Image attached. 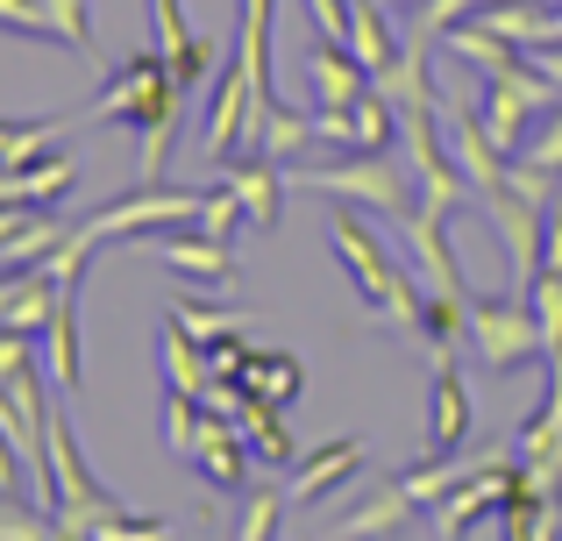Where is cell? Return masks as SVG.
<instances>
[{"instance_id": "6da1fadb", "label": "cell", "mask_w": 562, "mask_h": 541, "mask_svg": "<svg viewBox=\"0 0 562 541\" xmlns=\"http://www.w3.org/2000/svg\"><path fill=\"white\" fill-rule=\"evenodd\" d=\"M179 100L186 86L171 79L165 50H136L114 65V79L100 86L93 114L86 122H128L136 128V179L143 185H165V165H171V143H179Z\"/></svg>"}, {"instance_id": "7a4b0ae2", "label": "cell", "mask_w": 562, "mask_h": 541, "mask_svg": "<svg viewBox=\"0 0 562 541\" xmlns=\"http://www.w3.org/2000/svg\"><path fill=\"white\" fill-rule=\"evenodd\" d=\"M292 193H328V200H349V207H371V214H392L406 222L413 214V171H392L384 157H363L349 150V165H314V171H285Z\"/></svg>"}, {"instance_id": "3957f363", "label": "cell", "mask_w": 562, "mask_h": 541, "mask_svg": "<svg viewBox=\"0 0 562 541\" xmlns=\"http://www.w3.org/2000/svg\"><path fill=\"white\" fill-rule=\"evenodd\" d=\"M470 342H477L484 371H498V377L527 371V363H549L535 300H520V292H506V300H470Z\"/></svg>"}, {"instance_id": "277c9868", "label": "cell", "mask_w": 562, "mask_h": 541, "mask_svg": "<svg viewBox=\"0 0 562 541\" xmlns=\"http://www.w3.org/2000/svg\"><path fill=\"white\" fill-rule=\"evenodd\" d=\"M484 222L498 228V250H506V292H535L541 278V222H549V207H535V200H520L513 185H498V193L477 200Z\"/></svg>"}, {"instance_id": "5b68a950", "label": "cell", "mask_w": 562, "mask_h": 541, "mask_svg": "<svg viewBox=\"0 0 562 541\" xmlns=\"http://www.w3.org/2000/svg\"><path fill=\"white\" fill-rule=\"evenodd\" d=\"M200 200L206 193H192V185H179V193H171V185H143L136 200H114V207H100V214H86V236L100 243V250H108L114 236H150V228H179V222H200Z\"/></svg>"}, {"instance_id": "8992f818", "label": "cell", "mask_w": 562, "mask_h": 541, "mask_svg": "<svg viewBox=\"0 0 562 541\" xmlns=\"http://www.w3.org/2000/svg\"><path fill=\"white\" fill-rule=\"evenodd\" d=\"M520 471L535 477L549 499H562V357H549V399L520 420Z\"/></svg>"}, {"instance_id": "52a82bcc", "label": "cell", "mask_w": 562, "mask_h": 541, "mask_svg": "<svg viewBox=\"0 0 562 541\" xmlns=\"http://www.w3.org/2000/svg\"><path fill=\"white\" fill-rule=\"evenodd\" d=\"M506 492H513V457H498L492 471L463 477V485H456L449 499H435V506H427V534H441V541L470 534V528H477V520L506 514Z\"/></svg>"}, {"instance_id": "ba28073f", "label": "cell", "mask_w": 562, "mask_h": 541, "mask_svg": "<svg viewBox=\"0 0 562 541\" xmlns=\"http://www.w3.org/2000/svg\"><path fill=\"white\" fill-rule=\"evenodd\" d=\"M0 29L29 43H65V50H93V14L86 0H0Z\"/></svg>"}, {"instance_id": "9c48e42d", "label": "cell", "mask_w": 562, "mask_h": 541, "mask_svg": "<svg viewBox=\"0 0 562 541\" xmlns=\"http://www.w3.org/2000/svg\"><path fill=\"white\" fill-rule=\"evenodd\" d=\"M392 128H398V108L378 93H363V100H349V108H321L314 114V136H328L335 150H363V157H378L384 143H392Z\"/></svg>"}, {"instance_id": "30bf717a", "label": "cell", "mask_w": 562, "mask_h": 541, "mask_svg": "<svg viewBox=\"0 0 562 541\" xmlns=\"http://www.w3.org/2000/svg\"><path fill=\"white\" fill-rule=\"evenodd\" d=\"M192 463H200V477H206L214 492H243L257 449H249V435H243V420H235V414H214V406H206V428H200Z\"/></svg>"}, {"instance_id": "8fae6325", "label": "cell", "mask_w": 562, "mask_h": 541, "mask_svg": "<svg viewBox=\"0 0 562 541\" xmlns=\"http://www.w3.org/2000/svg\"><path fill=\"white\" fill-rule=\"evenodd\" d=\"M79 185V165L65 150H43L29 165H0V207H57Z\"/></svg>"}, {"instance_id": "7c38bea8", "label": "cell", "mask_w": 562, "mask_h": 541, "mask_svg": "<svg viewBox=\"0 0 562 541\" xmlns=\"http://www.w3.org/2000/svg\"><path fill=\"white\" fill-rule=\"evenodd\" d=\"M406 250H413V271H420L427 292H470L463 271H456V250H449V214L413 207L406 214Z\"/></svg>"}, {"instance_id": "4fadbf2b", "label": "cell", "mask_w": 562, "mask_h": 541, "mask_svg": "<svg viewBox=\"0 0 562 541\" xmlns=\"http://www.w3.org/2000/svg\"><path fill=\"white\" fill-rule=\"evenodd\" d=\"M306 79H314V100L321 108H349V100H363L371 93V65H363L349 43H335V36H321L314 50H306Z\"/></svg>"}, {"instance_id": "5bb4252c", "label": "cell", "mask_w": 562, "mask_h": 541, "mask_svg": "<svg viewBox=\"0 0 562 541\" xmlns=\"http://www.w3.org/2000/svg\"><path fill=\"white\" fill-rule=\"evenodd\" d=\"M363 471V442H321L300 457V471L285 477V499L292 506H321L335 485H349V477Z\"/></svg>"}, {"instance_id": "9a60e30c", "label": "cell", "mask_w": 562, "mask_h": 541, "mask_svg": "<svg viewBox=\"0 0 562 541\" xmlns=\"http://www.w3.org/2000/svg\"><path fill=\"white\" fill-rule=\"evenodd\" d=\"M470 420H477V399H470L463 371L456 363H435V392H427V449H463Z\"/></svg>"}, {"instance_id": "2e32d148", "label": "cell", "mask_w": 562, "mask_h": 541, "mask_svg": "<svg viewBox=\"0 0 562 541\" xmlns=\"http://www.w3.org/2000/svg\"><path fill=\"white\" fill-rule=\"evenodd\" d=\"M50 306H57V278H50V264L0 271V328L43 335V328H50Z\"/></svg>"}, {"instance_id": "e0dca14e", "label": "cell", "mask_w": 562, "mask_h": 541, "mask_svg": "<svg viewBox=\"0 0 562 541\" xmlns=\"http://www.w3.org/2000/svg\"><path fill=\"white\" fill-rule=\"evenodd\" d=\"M150 250L165 257L179 278H192V285H228L235 278V250L221 236H206V228L200 236H150Z\"/></svg>"}, {"instance_id": "ac0fdd59", "label": "cell", "mask_w": 562, "mask_h": 541, "mask_svg": "<svg viewBox=\"0 0 562 541\" xmlns=\"http://www.w3.org/2000/svg\"><path fill=\"white\" fill-rule=\"evenodd\" d=\"M157 371H165V392H200L214 385V357H206V342L192 328H179V320L165 314V335H157Z\"/></svg>"}, {"instance_id": "d6986e66", "label": "cell", "mask_w": 562, "mask_h": 541, "mask_svg": "<svg viewBox=\"0 0 562 541\" xmlns=\"http://www.w3.org/2000/svg\"><path fill=\"white\" fill-rule=\"evenodd\" d=\"M441 43H449V57L463 71H477V79H498V71L520 65V43H506L498 29H484L477 14H470V22H449V29H441Z\"/></svg>"}, {"instance_id": "ffe728a7", "label": "cell", "mask_w": 562, "mask_h": 541, "mask_svg": "<svg viewBox=\"0 0 562 541\" xmlns=\"http://www.w3.org/2000/svg\"><path fill=\"white\" fill-rule=\"evenodd\" d=\"M235 200H243V214H249V236H271L278 228V207H285V171H278V157H257V165H235Z\"/></svg>"}, {"instance_id": "44dd1931", "label": "cell", "mask_w": 562, "mask_h": 541, "mask_svg": "<svg viewBox=\"0 0 562 541\" xmlns=\"http://www.w3.org/2000/svg\"><path fill=\"white\" fill-rule=\"evenodd\" d=\"M498 520H506L513 541H549V534H562V499H549V492L513 463V492H506V514Z\"/></svg>"}, {"instance_id": "7402d4cb", "label": "cell", "mask_w": 562, "mask_h": 541, "mask_svg": "<svg viewBox=\"0 0 562 541\" xmlns=\"http://www.w3.org/2000/svg\"><path fill=\"white\" fill-rule=\"evenodd\" d=\"M235 385H243L249 399L292 406V399H300V385H306V371H300V357H285V349H249V357H243V377H235Z\"/></svg>"}, {"instance_id": "603a6c76", "label": "cell", "mask_w": 562, "mask_h": 541, "mask_svg": "<svg viewBox=\"0 0 562 541\" xmlns=\"http://www.w3.org/2000/svg\"><path fill=\"white\" fill-rule=\"evenodd\" d=\"M349 50L371 65V79L392 65L398 50H406V43L392 36V22H384V0H349Z\"/></svg>"}, {"instance_id": "cb8c5ba5", "label": "cell", "mask_w": 562, "mask_h": 541, "mask_svg": "<svg viewBox=\"0 0 562 541\" xmlns=\"http://www.w3.org/2000/svg\"><path fill=\"white\" fill-rule=\"evenodd\" d=\"M243 435H249V449H257V463H292V420H285V406L249 399L243 406Z\"/></svg>"}, {"instance_id": "d4e9b609", "label": "cell", "mask_w": 562, "mask_h": 541, "mask_svg": "<svg viewBox=\"0 0 562 541\" xmlns=\"http://www.w3.org/2000/svg\"><path fill=\"white\" fill-rule=\"evenodd\" d=\"M65 236H71V228H57L50 214L36 207V222H29V228H14V236L0 243V271H29V264H50V250H57V243H65Z\"/></svg>"}, {"instance_id": "484cf974", "label": "cell", "mask_w": 562, "mask_h": 541, "mask_svg": "<svg viewBox=\"0 0 562 541\" xmlns=\"http://www.w3.org/2000/svg\"><path fill=\"white\" fill-rule=\"evenodd\" d=\"M406 514H413V499H406V492H398V477H392V485H384L378 499H363L357 514L342 520V541H371V534H398V520H406Z\"/></svg>"}, {"instance_id": "4316f807", "label": "cell", "mask_w": 562, "mask_h": 541, "mask_svg": "<svg viewBox=\"0 0 562 541\" xmlns=\"http://www.w3.org/2000/svg\"><path fill=\"white\" fill-rule=\"evenodd\" d=\"M314 136V114H300V108H263V122H257V157H278L285 165L300 143Z\"/></svg>"}, {"instance_id": "83f0119b", "label": "cell", "mask_w": 562, "mask_h": 541, "mask_svg": "<svg viewBox=\"0 0 562 541\" xmlns=\"http://www.w3.org/2000/svg\"><path fill=\"white\" fill-rule=\"evenodd\" d=\"M206 428V399L200 392H165V449L171 457H192Z\"/></svg>"}, {"instance_id": "f1b7e54d", "label": "cell", "mask_w": 562, "mask_h": 541, "mask_svg": "<svg viewBox=\"0 0 562 541\" xmlns=\"http://www.w3.org/2000/svg\"><path fill=\"white\" fill-rule=\"evenodd\" d=\"M171 320H179V328H192L200 342H228V335L249 328L243 306H200V300H179V306H171Z\"/></svg>"}, {"instance_id": "f546056e", "label": "cell", "mask_w": 562, "mask_h": 541, "mask_svg": "<svg viewBox=\"0 0 562 541\" xmlns=\"http://www.w3.org/2000/svg\"><path fill=\"white\" fill-rule=\"evenodd\" d=\"M527 300H535V320H541V349L562 357V271H541Z\"/></svg>"}, {"instance_id": "4dcf8cb0", "label": "cell", "mask_w": 562, "mask_h": 541, "mask_svg": "<svg viewBox=\"0 0 562 541\" xmlns=\"http://www.w3.org/2000/svg\"><path fill=\"white\" fill-rule=\"evenodd\" d=\"M165 65H171V79H179L186 93H192V86H200L206 71L221 65V43H214V36H186L179 50H165Z\"/></svg>"}, {"instance_id": "1f68e13d", "label": "cell", "mask_w": 562, "mask_h": 541, "mask_svg": "<svg viewBox=\"0 0 562 541\" xmlns=\"http://www.w3.org/2000/svg\"><path fill=\"white\" fill-rule=\"evenodd\" d=\"M50 534H57L50 506H43V514H29L14 492H0V541H50Z\"/></svg>"}, {"instance_id": "d6a6232c", "label": "cell", "mask_w": 562, "mask_h": 541, "mask_svg": "<svg viewBox=\"0 0 562 541\" xmlns=\"http://www.w3.org/2000/svg\"><path fill=\"white\" fill-rule=\"evenodd\" d=\"M200 228H206V236H221V243H228L235 228H249V214H243V200H235V185H228V179H221L214 193L200 200Z\"/></svg>"}, {"instance_id": "836d02e7", "label": "cell", "mask_w": 562, "mask_h": 541, "mask_svg": "<svg viewBox=\"0 0 562 541\" xmlns=\"http://www.w3.org/2000/svg\"><path fill=\"white\" fill-rule=\"evenodd\" d=\"M527 165H541V171H555V179H562V108H549V114H541V122H535V136H527Z\"/></svg>"}, {"instance_id": "e575fe53", "label": "cell", "mask_w": 562, "mask_h": 541, "mask_svg": "<svg viewBox=\"0 0 562 541\" xmlns=\"http://www.w3.org/2000/svg\"><path fill=\"white\" fill-rule=\"evenodd\" d=\"M285 492H257V499H249L243 506V520H235V534H243V541H271L278 534V514H285Z\"/></svg>"}, {"instance_id": "d590c367", "label": "cell", "mask_w": 562, "mask_h": 541, "mask_svg": "<svg viewBox=\"0 0 562 541\" xmlns=\"http://www.w3.org/2000/svg\"><path fill=\"white\" fill-rule=\"evenodd\" d=\"M492 0H420L413 8V29H427V36H441L449 22H470V14H484Z\"/></svg>"}, {"instance_id": "8d00e7d4", "label": "cell", "mask_w": 562, "mask_h": 541, "mask_svg": "<svg viewBox=\"0 0 562 541\" xmlns=\"http://www.w3.org/2000/svg\"><path fill=\"white\" fill-rule=\"evenodd\" d=\"M150 22H157V50H179V43L192 36V29H186V8H179V0H150Z\"/></svg>"}, {"instance_id": "74e56055", "label": "cell", "mask_w": 562, "mask_h": 541, "mask_svg": "<svg viewBox=\"0 0 562 541\" xmlns=\"http://www.w3.org/2000/svg\"><path fill=\"white\" fill-rule=\"evenodd\" d=\"M541 271H562V193L549 200V222H541Z\"/></svg>"}, {"instance_id": "f35d334b", "label": "cell", "mask_w": 562, "mask_h": 541, "mask_svg": "<svg viewBox=\"0 0 562 541\" xmlns=\"http://www.w3.org/2000/svg\"><path fill=\"white\" fill-rule=\"evenodd\" d=\"M22 485V449H14V435L0 428V492H14Z\"/></svg>"}, {"instance_id": "ab89813d", "label": "cell", "mask_w": 562, "mask_h": 541, "mask_svg": "<svg viewBox=\"0 0 562 541\" xmlns=\"http://www.w3.org/2000/svg\"><path fill=\"white\" fill-rule=\"evenodd\" d=\"M535 65H541V71H549V79L562 86V43H541V50H535Z\"/></svg>"}, {"instance_id": "60d3db41", "label": "cell", "mask_w": 562, "mask_h": 541, "mask_svg": "<svg viewBox=\"0 0 562 541\" xmlns=\"http://www.w3.org/2000/svg\"><path fill=\"white\" fill-rule=\"evenodd\" d=\"M14 128H22V122H0V157L14 150Z\"/></svg>"}, {"instance_id": "b9f144b4", "label": "cell", "mask_w": 562, "mask_h": 541, "mask_svg": "<svg viewBox=\"0 0 562 541\" xmlns=\"http://www.w3.org/2000/svg\"><path fill=\"white\" fill-rule=\"evenodd\" d=\"M384 8H420V0H384Z\"/></svg>"}]
</instances>
